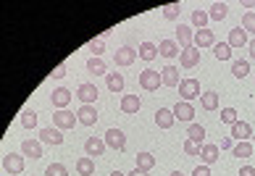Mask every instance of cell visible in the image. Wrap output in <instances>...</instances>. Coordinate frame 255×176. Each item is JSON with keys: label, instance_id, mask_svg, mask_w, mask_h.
Here are the masks:
<instances>
[{"label": "cell", "instance_id": "cell-1", "mask_svg": "<svg viewBox=\"0 0 255 176\" xmlns=\"http://www.w3.org/2000/svg\"><path fill=\"white\" fill-rule=\"evenodd\" d=\"M77 121H79L77 113H71L69 108L55 110V113H53V124H55V129H61V132H63V129H66V132H69V129H74V126H77Z\"/></svg>", "mask_w": 255, "mask_h": 176}, {"label": "cell", "instance_id": "cell-2", "mask_svg": "<svg viewBox=\"0 0 255 176\" xmlns=\"http://www.w3.org/2000/svg\"><path fill=\"white\" fill-rule=\"evenodd\" d=\"M179 95H182L184 103H192L195 97L203 95L200 82H197V79H182V85H179Z\"/></svg>", "mask_w": 255, "mask_h": 176}, {"label": "cell", "instance_id": "cell-3", "mask_svg": "<svg viewBox=\"0 0 255 176\" xmlns=\"http://www.w3.org/2000/svg\"><path fill=\"white\" fill-rule=\"evenodd\" d=\"M160 85H163V79H160V71H153V69H145L139 74V87L145 92H155Z\"/></svg>", "mask_w": 255, "mask_h": 176}, {"label": "cell", "instance_id": "cell-4", "mask_svg": "<svg viewBox=\"0 0 255 176\" xmlns=\"http://www.w3.org/2000/svg\"><path fill=\"white\" fill-rule=\"evenodd\" d=\"M103 140H106V145L111 150H124L127 147V134L121 132V129H108V132L103 134Z\"/></svg>", "mask_w": 255, "mask_h": 176}, {"label": "cell", "instance_id": "cell-5", "mask_svg": "<svg viewBox=\"0 0 255 176\" xmlns=\"http://www.w3.org/2000/svg\"><path fill=\"white\" fill-rule=\"evenodd\" d=\"M139 58V53L134 48H129V45H121V48L116 50V55H113V61H116V66H131Z\"/></svg>", "mask_w": 255, "mask_h": 176}, {"label": "cell", "instance_id": "cell-6", "mask_svg": "<svg viewBox=\"0 0 255 176\" xmlns=\"http://www.w3.org/2000/svg\"><path fill=\"white\" fill-rule=\"evenodd\" d=\"M24 163H26V158H24V155H18V153L3 155V169H5L8 174H21V171H24Z\"/></svg>", "mask_w": 255, "mask_h": 176}, {"label": "cell", "instance_id": "cell-7", "mask_svg": "<svg viewBox=\"0 0 255 176\" xmlns=\"http://www.w3.org/2000/svg\"><path fill=\"white\" fill-rule=\"evenodd\" d=\"M21 155H24V158H32V161L42 158V142L34 140V137L24 140V142H21Z\"/></svg>", "mask_w": 255, "mask_h": 176}, {"label": "cell", "instance_id": "cell-8", "mask_svg": "<svg viewBox=\"0 0 255 176\" xmlns=\"http://www.w3.org/2000/svg\"><path fill=\"white\" fill-rule=\"evenodd\" d=\"M158 55H163V58L171 63L174 58H179V55H182V50H179V42H174V40H160V42H158Z\"/></svg>", "mask_w": 255, "mask_h": 176}, {"label": "cell", "instance_id": "cell-9", "mask_svg": "<svg viewBox=\"0 0 255 176\" xmlns=\"http://www.w3.org/2000/svg\"><path fill=\"white\" fill-rule=\"evenodd\" d=\"M77 97L82 100V105H92L98 100V87L92 85V82H84V85H79V89H77Z\"/></svg>", "mask_w": 255, "mask_h": 176}, {"label": "cell", "instance_id": "cell-10", "mask_svg": "<svg viewBox=\"0 0 255 176\" xmlns=\"http://www.w3.org/2000/svg\"><path fill=\"white\" fill-rule=\"evenodd\" d=\"M226 42H229V48H248V32L242 29V26H234V29H229V37H226Z\"/></svg>", "mask_w": 255, "mask_h": 176}, {"label": "cell", "instance_id": "cell-11", "mask_svg": "<svg viewBox=\"0 0 255 176\" xmlns=\"http://www.w3.org/2000/svg\"><path fill=\"white\" fill-rule=\"evenodd\" d=\"M106 140L103 137H87V142H84V150H87L90 158H100L103 153H106Z\"/></svg>", "mask_w": 255, "mask_h": 176}, {"label": "cell", "instance_id": "cell-12", "mask_svg": "<svg viewBox=\"0 0 255 176\" xmlns=\"http://www.w3.org/2000/svg\"><path fill=\"white\" fill-rule=\"evenodd\" d=\"M160 79H163V85H166L168 89H171V87L179 89V85H182V74H179V69L171 66V63H168V66L160 71Z\"/></svg>", "mask_w": 255, "mask_h": 176}, {"label": "cell", "instance_id": "cell-13", "mask_svg": "<svg viewBox=\"0 0 255 176\" xmlns=\"http://www.w3.org/2000/svg\"><path fill=\"white\" fill-rule=\"evenodd\" d=\"M171 110H174L176 121H187V124H192V118H195V108H192V103H184V100H179V103H176Z\"/></svg>", "mask_w": 255, "mask_h": 176}, {"label": "cell", "instance_id": "cell-14", "mask_svg": "<svg viewBox=\"0 0 255 176\" xmlns=\"http://www.w3.org/2000/svg\"><path fill=\"white\" fill-rule=\"evenodd\" d=\"M179 63H182V69H195L197 63H200V50L195 48H184L182 50V55H179Z\"/></svg>", "mask_w": 255, "mask_h": 176}, {"label": "cell", "instance_id": "cell-15", "mask_svg": "<svg viewBox=\"0 0 255 176\" xmlns=\"http://www.w3.org/2000/svg\"><path fill=\"white\" fill-rule=\"evenodd\" d=\"M174 121H176V116H174L171 108H158L155 110V126L158 129H171Z\"/></svg>", "mask_w": 255, "mask_h": 176}, {"label": "cell", "instance_id": "cell-16", "mask_svg": "<svg viewBox=\"0 0 255 176\" xmlns=\"http://www.w3.org/2000/svg\"><path fill=\"white\" fill-rule=\"evenodd\" d=\"M71 92L66 89V87H55L53 89V95H50V100H53V105L58 108V110H63V108H69V103H71Z\"/></svg>", "mask_w": 255, "mask_h": 176}, {"label": "cell", "instance_id": "cell-17", "mask_svg": "<svg viewBox=\"0 0 255 176\" xmlns=\"http://www.w3.org/2000/svg\"><path fill=\"white\" fill-rule=\"evenodd\" d=\"M77 118L84 124V126H95L98 124V110H95V105H82L79 110H77Z\"/></svg>", "mask_w": 255, "mask_h": 176}, {"label": "cell", "instance_id": "cell-18", "mask_svg": "<svg viewBox=\"0 0 255 176\" xmlns=\"http://www.w3.org/2000/svg\"><path fill=\"white\" fill-rule=\"evenodd\" d=\"M216 45V34L211 29H200V32H195V48L200 50V48H213Z\"/></svg>", "mask_w": 255, "mask_h": 176}, {"label": "cell", "instance_id": "cell-19", "mask_svg": "<svg viewBox=\"0 0 255 176\" xmlns=\"http://www.w3.org/2000/svg\"><path fill=\"white\" fill-rule=\"evenodd\" d=\"M139 108H142V103H139V97H137V95H124V97H121V113L134 116Z\"/></svg>", "mask_w": 255, "mask_h": 176}, {"label": "cell", "instance_id": "cell-20", "mask_svg": "<svg viewBox=\"0 0 255 176\" xmlns=\"http://www.w3.org/2000/svg\"><path fill=\"white\" fill-rule=\"evenodd\" d=\"M219 145H211V142H205L203 145V150H200V158H203V166H213L216 161H219Z\"/></svg>", "mask_w": 255, "mask_h": 176}, {"label": "cell", "instance_id": "cell-21", "mask_svg": "<svg viewBox=\"0 0 255 176\" xmlns=\"http://www.w3.org/2000/svg\"><path fill=\"white\" fill-rule=\"evenodd\" d=\"M176 40L182 42L184 48H192V45H195V32H192V26L179 24V26H176Z\"/></svg>", "mask_w": 255, "mask_h": 176}, {"label": "cell", "instance_id": "cell-22", "mask_svg": "<svg viewBox=\"0 0 255 176\" xmlns=\"http://www.w3.org/2000/svg\"><path fill=\"white\" fill-rule=\"evenodd\" d=\"M232 137H237L240 142H248L250 137H253V126L248 121H237V124L232 126Z\"/></svg>", "mask_w": 255, "mask_h": 176}, {"label": "cell", "instance_id": "cell-23", "mask_svg": "<svg viewBox=\"0 0 255 176\" xmlns=\"http://www.w3.org/2000/svg\"><path fill=\"white\" fill-rule=\"evenodd\" d=\"M37 140L45 142V145H61L63 142V134H61V129H42Z\"/></svg>", "mask_w": 255, "mask_h": 176}, {"label": "cell", "instance_id": "cell-24", "mask_svg": "<svg viewBox=\"0 0 255 176\" xmlns=\"http://www.w3.org/2000/svg\"><path fill=\"white\" fill-rule=\"evenodd\" d=\"M187 140H192V142H197V145H205V126L192 121L190 126H187Z\"/></svg>", "mask_w": 255, "mask_h": 176}, {"label": "cell", "instance_id": "cell-25", "mask_svg": "<svg viewBox=\"0 0 255 176\" xmlns=\"http://www.w3.org/2000/svg\"><path fill=\"white\" fill-rule=\"evenodd\" d=\"M153 166H155V155L153 153H147V150H142V153H137V169L139 171H153Z\"/></svg>", "mask_w": 255, "mask_h": 176}, {"label": "cell", "instance_id": "cell-26", "mask_svg": "<svg viewBox=\"0 0 255 176\" xmlns=\"http://www.w3.org/2000/svg\"><path fill=\"white\" fill-rule=\"evenodd\" d=\"M137 53H139V58H142V61L153 63V61L158 58V45H153V42H142Z\"/></svg>", "mask_w": 255, "mask_h": 176}, {"label": "cell", "instance_id": "cell-27", "mask_svg": "<svg viewBox=\"0 0 255 176\" xmlns=\"http://www.w3.org/2000/svg\"><path fill=\"white\" fill-rule=\"evenodd\" d=\"M232 74H234V79H245V77H250V61H248V58L234 61V63H232Z\"/></svg>", "mask_w": 255, "mask_h": 176}, {"label": "cell", "instance_id": "cell-28", "mask_svg": "<svg viewBox=\"0 0 255 176\" xmlns=\"http://www.w3.org/2000/svg\"><path fill=\"white\" fill-rule=\"evenodd\" d=\"M87 71L90 74H95V77H108V66H106V63H103V58H90L87 61Z\"/></svg>", "mask_w": 255, "mask_h": 176}, {"label": "cell", "instance_id": "cell-29", "mask_svg": "<svg viewBox=\"0 0 255 176\" xmlns=\"http://www.w3.org/2000/svg\"><path fill=\"white\" fill-rule=\"evenodd\" d=\"M106 82H108V89L111 92H124V74L111 71L108 77H106Z\"/></svg>", "mask_w": 255, "mask_h": 176}, {"label": "cell", "instance_id": "cell-30", "mask_svg": "<svg viewBox=\"0 0 255 176\" xmlns=\"http://www.w3.org/2000/svg\"><path fill=\"white\" fill-rule=\"evenodd\" d=\"M200 103H203L205 110H216V108H219V92H213V89L203 92V95H200Z\"/></svg>", "mask_w": 255, "mask_h": 176}, {"label": "cell", "instance_id": "cell-31", "mask_svg": "<svg viewBox=\"0 0 255 176\" xmlns=\"http://www.w3.org/2000/svg\"><path fill=\"white\" fill-rule=\"evenodd\" d=\"M77 171L82 176H92V174H95V161H92L90 155H84V158L77 161Z\"/></svg>", "mask_w": 255, "mask_h": 176}, {"label": "cell", "instance_id": "cell-32", "mask_svg": "<svg viewBox=\"0 0 255 176\" xmlns=\"http://www.w3.org/2000/svg\"><path fill=\"white\" fill-rule=\"evenodd\" d=\"M226 13H229V5H226V3H213L211 11H208V16H211L213 21H224Z\"/></svg>", "mask_w": 255, "mask_h": 176}, {"label": "cell", "instance_id": "cell-33", "mask_svg": "<svg viewBox=\"0 0 255 176\" xmlns=\"http://www.w3.org/2000/svg\"><path fill=\"white\" fill-rule=\"evenodd\" d=\"M213 55H216L219 61H229V58H232L229 42H216V45H213Z\"/></svg>", "mask_w": 255, "mask_h": 176}, {"label": "cell", "instance_id": "cell-34", "mask_svg": "<svg viewBox=\"0 0 255 176\" xmlns=\"http://www.w3.org/2000/svg\"><path fill=\"white\" fill-rule=\"evenodd\" d=\"M250 155H253V142L248 140V142H237V145H234V158H250Z\"/></svg>", "mask_w": 255, "mask_h": 176}, {"label": "cell", "instance_id": "cell-35", "mask_svg": "<svg viewBox=\"0 0 255 176\" xmlns=\"http://www.w3.org/2000/svg\"><path fill=\"white\" fill-rule=\"evenodd\" d=\"M21 126L24 129H37V113L32 108H26L24 113H21Z\"/></svg>", "mask_w": 255, "mask_h": 176}, {"label": "cell", "instance_id": "cell-36", "mask_svg": "<svg viewBox=\"0 0 255 176\" xmlns=\"http://www.w3.org/2000/svg\"><path fill=\"white\" fill-rule=\"evenodd\" d=\"M160 11H163V16L168 18V21H176L179 13H182V5H179V3H168V5L160 8Z\"/></svg>", "mask_w": 255, "mask_h": 176}, {"label": "cell", "instance_id": "cell-37", "mask_svg": "<svg viewBox=\"0 0 255 176\" xmlns=\"http://www.w3.org/2000/svg\"><path fill=\"white\" fill-rule=\"evenodd\" d=\"M208 21H211V16H208V11H195V13H192V24L197 26V32L205 29V24H208Z\"/></svg>", "mask_w": 255, "mask_h": 176}, {"label": "cell", "instance_id": "cell-38", "mask_svg": "<svg viewBox=\"0 0 255 176\" xmlns=\"http://www.w3.org/2000/svg\"><path fill=\"white\" fill-rule=\"evenodd\" d=\"M45 176H69V169H66L63 163H50L48 169H45Z\"/></svg>", "mask_w": 255, "mask_h": 176}, {"label": "cell", "instance_id": "cell-39", "mask_svg": "<svg viewBox=\"0 0 255 176\" xmlns=\"http://www.w3.org/2000/svg\"><path fill=\"white\" fill-rule=\"evenodd\" d=\"M184 153L190 155V158H200V150H203V145H197V142H192V140H184Z\"/></svg>", "mask_w": 255, "mask_h": 176}, {"label": "cell", "instance_id": "cell-40", "mask_svg": "<svg viewBox=\"0 0 255 176\" xmlns=\"http://www.w3.org/2000/svg\"><path fill=\"white\" fill-rule=\"evenodd\" d=\"M242 29L255 37V13H253V11H248V13L242 16Z\"/></svg>", "mask_w": 255, "mask_h": 176}, {"label": "cell", "instance_id": "cell-41", "mask_svg": "<svg viewBox=\"0 0 255 176\" xmlns=\"http://www.w3.org/2000/svg\"><path fill=\"white\" fill-rule=\"evenodd\" d=\"M221 121L229 124V126H234V124L240 121V118H237V110H234V108H224V110H221Z\"/></svg>", "mask_w": 255, "mask_h": 176}, {"label": "cell", "instance_id": "cell-42", "mask_svg": "<svg viewBox=\"0 0 255 176\" xmlns=\"http://www.w3.org/2000/svg\"><path fill=\"white\" fill-rule=\"evenodd\" d=\"M90 53H95V58H100V53H106V42H103L100 37H98V40H92L90 42Z\"/></svg>", "mask_w": 255, "mask_h": 176}, {"label": "cell", "instance_id": "cell-43", "mask_svg": "<svg viewBox=\"0 0 255 176\" xmlns=\"http://www.w3.org/2000/svg\"><path fill=\"white\" fill-rule=\"evenodd\" d=\"M192 176H211V166H197L192 171Z\"/></svg>", "mask_w": 255, "mask_h": 176}, {"label": "cell", "instance_id": "cell-44", "mask_svg": "<svg viewBox=\"0 0 255 176\" xmlns=\"http://www.w3.org/2000/svg\"><path fill=\"white\" fill-rule=\"evenodd\" d=\"M237 176H255V169L253 166H242V169L237 171Z\"/></svg>", "mask_w": 255, "mask_h": 176}, {"label": "cell", "instance_id": "cell-45", "mask_svg": "<svg viewBox=\"0 0 255 176\" xmlns=\"http://www.w3.org/2000/svg\"><path fill=\"white\" fill-rule=\"evenodd\" d=\"M50 77H53V79H61V77H66V66H58V69H55V71L50 74Z\"/></svg>", "mask_w": 255, "mask_h": 176}, {"label": "cell", "instance_id": "cell-46", "mask_svg": "<svg viewBox=\"0 0 255 176\" xmlns=\"http://www.w3.org/2000/svg\"><path fill=\"white\" fill-rule=\"evenodd\" d=\"M229 147H232V140H229V137H224L221 145H219V150H229Z\"/></svg>", "mask_w": 255, "mask_h": 176}, {"label": "cell", "instance_id": "cell-47", "mask_svg": "<svg viewBox=\"0 0 255 176\" xmlns=\"http://www.w3.org/2000/svg\"><path fill=\"white\" fill-rule=\"evenodd\" d=\"M248 53H250V58H255V37L248 42Z\"/></svg>", "mask_w": 255, "mask_h": 176}, {"label": "cell", "instance_id": "cell-48", "mask_svg": "<svg viewBox=\"0 0 255 176\" xmlns=\"http://www.w3.org/2000/svg\"><path fill=\"white\" fill-rule=\"evenodd\" d=\"M129 176H150L147 171H139V169H134V171H129Z\"/></svg>", "mask_w": 255, "mask_h": 176}, {"label": "cell", "instance_id": "cell-49", "mask_svg": "<svg viewBox=\"0 0 255 176\" xmlns=\"http://www.w3.org/2000/svg\"><path fill=\"white\" fill-rule=\"evenodd\" d=\"M108 176H127V174H121V171H111Z\"/></svg>", "mask_w": 255, "mask_h": 176}, {"label": "cell", "instance_id": "cell-50", "mask_svg": "<svg viewBox=\"0 0 255 176\" xmlns=\"http://www.w3.org/2000/svg\"><path fill=\"white\" fill-rule=\"evenodd\" d=\"M168 176H184L182 171H171V174H168Z\"/></svg>", "mask_w": 255, "mask_h": 176}, {"label": "cell", "instance_id": "cell-51", "mask_svg": "<svg viewBox=\"0 0 255 176\" xmlns=\"http://www.w3.org/2000/svg\"><path fill=\"white\" fill-rule=\"evenodd\" d=\"M253 140H255V134H253Z\"/></svg>", "mask_w": 255, "mask_h": 176}]
</instances>
